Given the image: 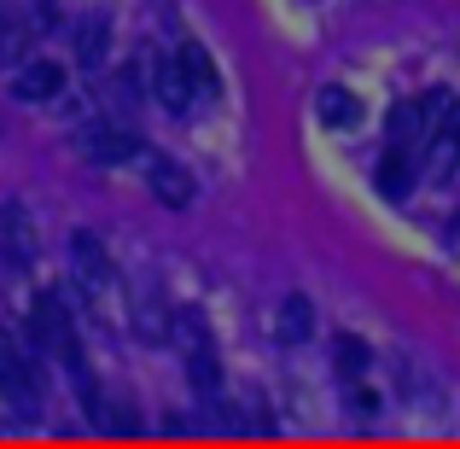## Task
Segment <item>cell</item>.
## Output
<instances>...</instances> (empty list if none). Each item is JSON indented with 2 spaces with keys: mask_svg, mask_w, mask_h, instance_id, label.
Listing matches in <instances>:
<instances>
[{
  "mask_svg": "<svg viewBox=\"0 0 460 449\" xmlns=\"http://www.w3.org/2000/svg\"><path fill=\"white\" fill-rule=\"evenodd\" d=\"M30 333H35V345H41L47 356H58L70 373L82 368L76 321H70V310H65V298H58V292H41V298H35V310H30Z\"/></svg>",
  "mask_w": 460,
  "mask_h": 449,
  "instance_id": "cell-1",
  "label": "cell"
},
{
  "mask_svg": "<svg viewBox=\"0 0 460 449\" xmlns=\"http://www.w3.org/2000/svg\"><path fill=\"white\" fill-rule=\"evenodd\" d=\"M0 397H6L12 409H23V415L41 409V368L30 362V350L12 333H0Z\"/></svg>",
  "mask_w": 460,
  "mask_h": 449,
  "instance_id": "cell-2",
  "label": "cell"
},
{
  "mask_svg": "<svg viewBox=\"0 0 460 449\" xmlns=\"http://www.w3.org/2000/svg\"><path fill=\"white\" fill-rule=\"evenodd\" d=\"M76 147H82V157H93V164H128V157L140 152V135L123 129V123H88L76 135Z\"/></svg>",
  "mask_w": 460,
  "mask_h": 449,
  "instance_id": "cell-3",
  "label": "cell"
},
{
  "mask_svg": "<svg viewBox=\"0 0 460 449\" xmlns=\"http://www.w3.org/2000/svg\"><path fill=\"white\" fill-rule=\"evenodd\" d=\"M146 187H152L157 204H169V211H187L192 193H199V181H192L187 169L175 164V157H152V164H146Z\"/></svg>",
  "mask_w": 460,
  "mask_h": 449,
  "instance_id": "cell-4",
  "label": "cell"
},
{
  "mask_svg": "<svg viewBox=\"0 0 460 449\" xmlns=\"http://www.w3.org/2000/svg\"><path fill=\"white\" fill-rule=\"evenodd\" d=\"M58 88H65V70H58V58H23L18 76H12V94L30 105L41 100H58Z\"/></svg>",
  "mask_w": 460,
  "mask_h": 449,
  "instance_id": "cell-5",
  "label": "cell"
},
{
  "mask_svg": "<svg viewBox=\"0 0 460 449\" xmlns=\"http://www.w3.org/2000/svg\"><path fill=\"white\" fill-rule=\"evenodd\" d=\"M152 94H157L164 112H187V105L199 100L192 82H187V70H181V58H152Z\"/></svg>",
  "mask_w": 460,
  "mask_h": 449,
  "instance_id": "cell-6",
  "label": "cell"
},
{
  "mask_svg": "<svg viewBox=\"0 0 460 449\" xmlns=\"http://www.w3.org/2000/svg\"><path fill=\"white\" fill-rule=\"evenodd\" d=\"M70 263H76V274L88 286H105V281H111V257H105L100 234H88V228H76V234H70Z\"/></svg>",
  "mask_w": 460,
  "mask_h": 449,
  "instance_id": "cell-7",
  "label": "cell"
},
{
  "mask_svg": "<svg viewBox=\"0 0 460 449\" xmlns=\"http://www.w3.org/2000/svg\"><path fill=\"white\" fill-rule=\"evenodd\" d=\"M0 239H6V251L18 263L35 257V222H30V211H23V204H0Z\"/></svg>",
  "mask_w": 460,
  "mask_h": 449,
  "instance_id": "cell-8",
  "label": "cell"
},
{
  "mask_svg": "<svg viewBox=\"0 0 460 449\" xmlns=\"http://www.w3.org/2000/svg\"><path fill=\"white\" fill-rule=\"evenodd\" d=\"M408 187H414V152L391 147L385 164H379V193H385V199H408Z\"/></svg>",
  "mask_w": 460,
  "mask_h": 449,
  "instance_id": "cell-9",
  "label": "cell"
},
{
  "mask_svg": "<svg viewBox=\"0 0 460 449\" xmlns=\"http://www.w3.org/2000/svg\"><path fill=\"white\" fill-rule=\"evenodd\" d=\"M314 117H321V123H332V129H349V123H356V94H349V88H338V82H326V88L321 94H314Z\"/></svg>",
  "mask_w": 460,
  "mask_h": 449,
  "instance_id": "cell-10",
  "label": "cell"
},
{
  "mask_svg": "<svg viewBox=\"0 0 460 449\" xmlns=\"http://www.w3.org/2000/svg\"><path fill=\"white\" fill-rule=\"evenodd\" d=\"M280 338L286 345H304V338H314V303L304 292H292L280 303Z\"/></svg>",
  "mask_w": 460,
  "mask_h": 449,
  "instance_id": "cell-11",
  "label": "cell"
},
{
  "mask_svg": "<svg viewBox=\"0 0 460 449\" xmlns=\"http://www.w3.org/2000/svg\"><path fill=\"white\" fill-rule=\"evenodd\" d=\"M181 70H187V82H192V94H216V88H222V76H216V65H210V53H204V47L199 41H187V47H181Z\"/></svg>",
  "mask_w": 460,
  "mask_h": 449,
  "instance_id": "cell-12",
  "label": "cell"
},
{
  "mask_svg": "<svg viewBox=\"0 0 460 449\" xmlns=\"http://www.w3.org/2000/svg\"><path fill=\"white\" fill-rule=\"evenodd\" d=\"M105 47H111V30H105V18H88V23L76 30V58L93 70V65H105Z\"/></svg>",
  "mask_w": 460,
  "mask_h": 449,
  "instance_id": "cell-13",
  "label": "cell"
},
{
  "mask_svg": "<svg viewBox=\"0 0 460 449\" xmlns=\"http://www.w3.org/2000/svg\"><path fill=\"white\" fill-rule=\"evenodd\" d=\"M30 41H35L30 23H6V30H0V58H6V65H23V58H30Z\"/></svg>",
  "mask_w": 460,
  "mask_h": 449,
  "instance_id": "cell-14",
  "label": "cell"
},
{
  "mask_svg": "<svg viewBox=\"0 0 460 449\" xmlns=\"http://www.w3.org/2000/svg\"><path fill=\"white\" fill-rule=\"evenodd\" d=\"M332 356H338V373H344V380H361V368H367V345H361V338H338L332 345Z\"/></svg>",
  "mask_w": 460,
  "mask_h": 449,
  "instance_id": "cell-15",
  "label": "cell"
}]
</instances>
